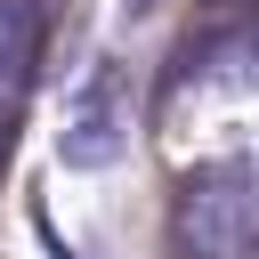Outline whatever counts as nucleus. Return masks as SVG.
<instances>
[{
    "instance_id": "f03ea898",
    "label": "nucleus",
    "mask_w": 259,
    "mask_h": 259,
    "mask_svg": "<svg viewBox=\"0 0 259 259\" xmlns=\"http://www.w3.org/2000/svg\"><path fill=\"white\" fill-rule=\"evenodd\" d=\"M130 154V89L113 65H89V81L73 89L65 105V130H57V162L65 170H113Z\"/></svg>"
},
{
    "instance_id": "f257e3e1",
    "label": "nucleus",
    "mask_w": 259,
    "mask_h": 259,
    "mask_svg": "<svg viewBox=\"0 0 259 259\" xmlns=\"http://www.w3.org/2000/svg\"><path fill=\"white\" fill-rule=\"evenodd\" d=\"M178 259H259V154H219L170 194Z\"/></svg>"
},
{
    "instance_id": "7ed1b4c3",
    "label": "nucleus",
    "mask_w": 259,
    "mask_h": 259,
    "mask_svg": "<svg viewBox=\"0 0 259 259\" xmlns=\"http://www.w3.org/2000/svg\"><path fill=\"white\" fill-rule=\"evenodd\" d=\"M8 121H16V97H0V138H8Z\"/></svg>"
}]
</instances>
